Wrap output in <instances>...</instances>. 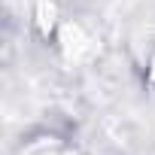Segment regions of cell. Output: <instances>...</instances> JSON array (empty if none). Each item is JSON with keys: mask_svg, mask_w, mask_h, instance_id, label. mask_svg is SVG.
<instances>
[{"mask_svg": "<svg viewBox=\"0 0 155 155\" xmlns=\"http://www.w3.org/2000/svg\"><path fill=\"white\" fill-rule=\"evenodd\" d=\"M146 76H149V82L155 85V49H152V55H149V64H146Z\"/></svg>", "mask_w": 155, "mask_h": 155, "instance_id": "1", "label": "cell"}]
</instances>
